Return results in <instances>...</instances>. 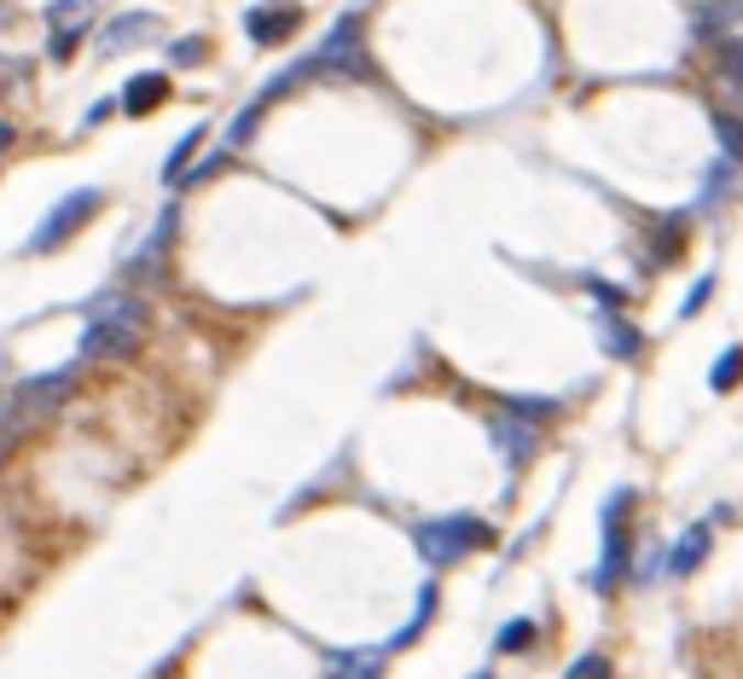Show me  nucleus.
I'll return each mask as SVG.
<instances>
[{
  "label": "nucleus",
  "mask_w": 743,
  "mask_h": 679,
  "mask_svg": "<svg viewBox=\"0 0 743 679\" xmlns=\"http://www.w3.org/2000/svg\"><path fill=\"white\" fill-rule=\"evenodd\" d=\"M605 674H610L605 656H575L569 663V679H605Z\"/></svg>",
  "instance_id": "24"
},
{
  "label": "nucleus",
  "mask_w": 743,
  "mask_h": 679,
  "mask_svg": "<svg viewBox=\"0 0 743 679\" xmlns=\"http://www.w3.org/2000/svg\"><path fill=\"white\" fill-rule=\"evenodd\" d=\"M146 343V302L140 297H99L88 302V332H81V355L106 360V355H134Z\"/></svg>",
  "instance_id": "1"
},
{
  "label": "nucleus",
  "mask_w": 743,
  "mask_h": 679,
  "mask_svg": "<svg viewBox=\"0 0 743 679\" xmlns=\"http://www.w3.org/2000/svg\"><path fill=\"white\" fill-rule=\"evenodd\" d=\"M18 81H24V58H0V99H7Z\"/></svg>",
  "instance_id": "26"
},
{
  "label": "nucleus",
  "mask_w": 743,
  "mask_h": 679,
  "mask_svg": "<svg viewBox=\"0 0 743 679\" xmlns=\"http://www.w3.org/2000/svg\"><path fill=\"white\" fill-rule=\"evenodd\" d=\"M703 558H709V523H697V528L679 534V546L668 552V575H697Z\"/></svg>",
  "instance_id": "12"
},
{
  "label": "nucleus",
  "mask_w": 743,
  "mask_h": 679,
  "mask_svg": "<svg viewBox=\"0 0 743 679\" xmlns=\"http://www.w3.org/2000/svg\"><path fill=\"white\" fill-rule=\"evenodd\" d=\"M314 65H320V76H361V81L378 76V65H372V53H366V18L361 12L337 18V30L314 47Z\"/></svg>",
  "instance_id": "2"
},
{
  "label": "nucleus",
  "mask_w": 743,
  "mask_h": 679,
  "mask_svg": "<svg viewBox=\"0 0 743 679\" xmlns=\"http://www.w3.org/2000/svg\"><path fill=\"white\" fill-rule=\"evenodd\" d=\"M587 291H592L598 302H605V308H616V314H622V302H628L622 285H605V279H587Z\"/></svg>",
  "instance_id": "25"
},
{
  "label": "nucleus",
  "mask_w": 743,
  "mask_h": 679,
  "mask_svg": "<svg viewBox=\"0 0 743 679\" xmlns=\"http://www.w3.org/2000/svg\"><path fill=\"white\" fill-rule=\"evenodd\" d=\"M488 436L500 442V453H506V465L518 470L529 453H534V442H541V430H534V419L529 413H518L511 401H500V413L488 419Z\"/></svg>",
  "instance_id": "8"
},
{
  "label": "nucleus",
  "mask_w": 743,
  "mask_h": 679,
  "mask_svg": "<svg viewBox=\"0 0 743 679\" xmlns=\"http://www.w3.org/2000/svg\"><path fill=\"white\" fill-rule=\"evenodd\" d=\"M605 343H610V355H616V360H633L639 348H645V337H639L633 325L616 320V308H605Z\"/></svg>",
  "instance_id": "13"
},
{
  "label": "nucleus",
  "mask_w": 743,
  "mask_h": 679,
  "mask_svg": "<svg viewBox=\"0 0 743 679\" xmlns=\"http://www.w3.org/2000/svg\"><path fill=\"white\" fill-rule=\"evenodd\" d=\"M714 140H720V152H727V163L743 169V122L732 111H714Z\"/></svg>",
  "instance_id": "17"
},
{
  "label": "nucleus",
  "mask_w": 743,
  "mask_h": 679,
  "mask_svg": "<svg viewBox=\"0 0 743 679\" xmlns=\"http://www.w3.org/2000/svg\"><path fill=\"white\" fill-rule=\"evenodd\" d=\"M494 650H500V656H523V650H534V622H529V615L506 622V627H500V639H494Z\"/></svg>",
  "instance_id": "18"
},
{
  "label": "nucleus",
  "mask_w": 743,
  "mask_h": 679,
  "mask_svg": "<svg viewBox=\"0 0 743 679\" xmlns=\"http://www.w3.org/2000/svg\"><path fill=\"white\" fill-rule=\"evenodd\" d=\"M152 35H157V18L152 12H122V18H111V24L99 30V53L117 58V53L140 47V41H152Z\"/></svg>",
  "instance_id": "10"
},
{
  "label": "nucleus",
  "mask_w": 743,
  "mask_h": 679,
  "mask_svg": "<svg viewBox=\"0 0 743 679\" xmlns=\"http://www.w3.org/2000/svg\"><path fill=\"white\" fill-rule=\"evenodd\" d=\"M628 505H633V488H622L605 505V558H598V569H592V587L598 592H616V587L628 581V564H633V541H628V528H622V511Z\"/></svg>",
  "instance_id": "5"
},
{
  "label": "nucleus",
  "mask_w": 743,
  "mask_h": 679,
  "mask_svg": "<svg viewBox=\"0 0 743 679\" xmlns=\"http://www.w3.org/2000/svg\"><path fill=\"white\" fill-rule=\"evenodd\" d=\"M430 610H436V587L424 581V592H419V610H412V622H407V633H396V639H389V650H401V645H412L424 633V622H430Z\"/></svg>",
  "instance_id": "19"
},
{
  "label": "nucleus",
  "mask_w": 743,
  "mask_h": 679,
  "mask_svg": "<svg viewBox=\"0 0 743 679\" xmlns=\"http://www.w3.org/2000/svg\"><path fill=\"white\" fill-rule=\"evenodd\" d=\"M12 24V7H0V30H7Z\"/></svg>",
  "instance_id": "30"
},
{
  "label": "nucleus",
  "mask_w": 743,
  "mask_h": 679,
  "mask_svg": "<svg viewBox=\"0 0 743 679\" xmlns=\"http://www.w3.org/2000/svg\"><path fill=\"white\" fill-rule=\"evenodd\" d=\"M99 203H106V192H99V187H76L70 198H58V203H53V215H47V221L35 226L30 251H35V256L58 251V244H65L70 233H81V226H88V221L99 215Z\"/></svg>",
  "instance_id": "4"
},
{
  "label": "nucleus",
  "mask_w": 743,
  "mask_h": 679,
  "mask_svg": "<svg viewBox=\"0 0 743 679\" xmlns=\"http://www.w3.org/2000/svg\"><path fill=\"white\" fill-rule=\"evenodd\" d=\"M163 99H169V76L146 70V76H134L129 88H122V116H146L152 105H163Z\"/></svg>",
  "instance_id": "11"
},
{
  "label": "nucleus",
  "mask_w": 743,
  "mask_h": 679,
  "mask_svg": "<svg viewBox=\"0 0 743 679\" xmlns=\"http://www.w3.org/2000/svg\"><path fill=\"white\" fill-rule=\"evenodd\" d=\"M262 111H267V105H256V99H251V105H244V111H239V122H233V134H226V140H233V146H244V140H251V134H256V122H262Z\"/></svg>",
  "instance_id": "21"
},
{
  "label": "nucleus",
  "mask_w": 743,
  "mask_h": 679,
  "mask_svg": "<svg viewBox=\"0 0 743 679\" xmlns=\"http://www.w3.org/2000/svg\"><path fill=\"white\" fill-rule=\"evenodd\" d=\"M76 47H81V30H53V58H58V65H70V58H76Z\"/></svg>",
  "instance_id": "23"
},
{
  "label": "nucleus",
  "mask_w": 743,
  "mask_h": 679,
  "mask_svg": "<svg viewBox=\"0 0 743 679\" xmlns=\"http://www.w3.org/2000/svg\"><path fill=\"white\" fill-rule=\"evenodd\" d=\"M12 146V129H7V122H0V152H7Z\"/></svg>",
  "instance_id": "29"
},
{
  "label": "nucleus",
  "mask_w": 743,
  "mask_h": 679,
  "mask_svg": "<svg viewBox=\"0 0 743 679\" xmlns=\"http://www.w3.org/2000/svg\"><path fill=\"white\" fill-rule=\"evenodd\" d=\"M203 146V129H186L180 140H175V152H169V163L157 169V180H169V187H180V175H186V163H192V152Z\"/></svg>",
  "instance_id": "14"
},
{
  "label": "nucleus",
  "mask_w": 743,
  "mask_h": 679,
  "mask_svg": "<svg viewBox=\"0 0 743 679\" xmlns=\"http://www.w3.org/2000/svg\"><path fill=\"white\" fill-rule=\"evenodd\" d=\"M0 465H7V442H0Z\"/></svg>",
  "instance_id": "31"
},
{
  "label": "nucleus",
  "mask_w": 743,
  "mask_h": 679,
  "mask_svg": "<svg viewBox=\"0 0 743 679\" xmlns=\"http://www.w3.org/2000/svg\"><path fill=\"white\" fill-rule=\"evenodd\" d=\"M488 541H494V528L483 517H430V523H419V552L436 569L459 564L465 552H483Z\"/></svg>",
  "instance_id": "3"
},
{
  "label": "nucleus",
  "mask_w": 743,
  "mask_h": 679,
  "mask_svg": "<svg viewBox=\"0 0 743 679\" xmlns=\"http://www.w3.org/2000/svg\"><path fill=\"white\" fill-rule=\"evenodd\" d=\"M221 169H226V152H215V157H203V163H198V169H186L180 180H186V187H192V180H210V175H221Z\"/></svg>",
  "instance_id": "27"
},
{
  "label": "nucleus",
  "mask_w": 743,
  "mask_h": 679,
  "mask_svg": "<svg viewBox=\"0 0 743 679\" xmlns=\"http://www.w3.org/2000/svg\"><path fill=\"white\" fill-rule=\"evenodd\" d=\"M198 58H203V41H198V35L175 41V65H198Z\"/></svg>",
  "instance_id": "28"
},
{
  "label": "nucleus",
  "mask_w": 743,
  "mask_h": 679,
  "mask_svg": "<svg viewBox=\"0 0 743 679\" xmlns=\"http://www.w3.org/2000/svg\"><path fill=\"white\" fill-rule=\"evenodd\" d=\"M175 226H180V210H175V203H163L152 238L122 261V279H157V267H163V256H169V244H175Z\"/></svg>",
  "instance_id": "9"
},
{
  "label": "nucleus",
  "mask_w": 743,
  "mask_h": 679,
  "mask_svg": "<svg viewBox=\"0 0 743 679\" xmlns=\"http://www.w3.org/2000/svg\"><path fill=\"white\" fill-rule=\"evenodd\" d=\"M738 383H743V348H727V355L709 366V389L727 396V389H738Z\"/></svg>",
  "instance_id": "15"
},
{
  "label": "nucleus",
  "mask_w": 743,
  "mask_h": 679,
  "mask_svg": "<svg viewBox=\"0 0 743 679\" xmlns=\"http://www.w3.org/2000/svg\"><path fill=\"white\" fill-rule=\"evenodd\" d=\"M714 297V279H697L691 285V297L686 302H679V320H697V314H703V302Z\"/></svg>",
  "instance_id": "22"
},
{
  "label": "nucleus",
  "mask_w": 743,
  "mask_h": 679,
  "mask_svg": "<svg viewBox=\"0 0 743 679\" xmlns=\"http://www.w3.org/2000/svg\"><path fill=\"white\" fill-rule=\"evenodd\" d=\"M297 30H302V7H297V0H267V7L244 12V35H251L256 47H279V41H291Z\"/></svg>",
  "instance_id": "7"
},
{
  "label": "nucleus",
  "mask_w": 743,
  "mask_h": 679,
  "mask_svg": "<svg viewBox=\"0 0 743 679\" xmlns=\"http://www.w3.org/2000/svg\"><path fill=\"white\" fill-rule=\"evenodd\" d=\"M93 12V0H58V7L47 12V24L53 30H81V18Z\"/></svg>",
  "instance_id": "20"
},
{
  "label": "nucleus",
  "mask_w": 743,
  "mask_h": 679,
  "mask_svg": "<svg viewBox=\"0 0 743 679\" xmlns=\"http://www.w3.org/2000/svg\"><path fill=\"white\" fill-rule=\"evenodd\" d=\"M70 389H76V366H65V372H47V378H24V383L12 389V424L53 413V407L65 401Z\"/></svg>",
  "instance_id": "6"
},
{
  "label": "nucleus",
  "mask_w": 743,
  "mask_h": 679,
  "mask_svg": "<svg viewBox=\"0 0 743 679\" xmlns=\"http://www.w3.org/2000/svg\"><path fill=\"white\" fill-rule=\"evenodd\" d=\"M714 70L743 88V35H720L714 41Z\"/></svg>",
  "instance_id": "16"
}]
</instances>
